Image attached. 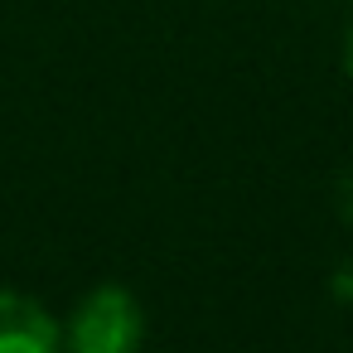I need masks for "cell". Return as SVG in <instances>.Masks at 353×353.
Listing matches in <instances>:
<instances>
[{"label":"cell","mask_w":353,"mask_h":353,"mask_svg":"<svg viewBox=\"0 0 353 353\" xmlns=\"http://www.w3.org/2000/svg\"><path fill=\"white\" fill-rule=\"evenodd\" d=\"M145 314L121 285H97L68 319V353H141Z\"/></svg>","instance_id":"obj_1"},{"label":"cell","mask_w":353,"mask_h":353,"mask_svg":"<svg viewBox=\"0 0 353 353\" xmlns=\"http://www.w3.org/2000/svg\"><path fill=\"white\" fill-rule=\"evenodd\" d=\"M343 63H348V78H353V34H348V49H343Z\"/></svg>","instance_id":"obj_3"},{"label":"cell","mask_w":353,"mask_h":353,"mask_svg":"<svg viewBox=\"0 0 353 353\" xmlns=\"http://www.w3.org/2000/svg\"><path fill=\"white\" fill-rule=\"evenodd\" d=\"M0 353H59L54 319L20 290H0Z\"/></svg>","instance_id":"obj_2"}]
</instances>
